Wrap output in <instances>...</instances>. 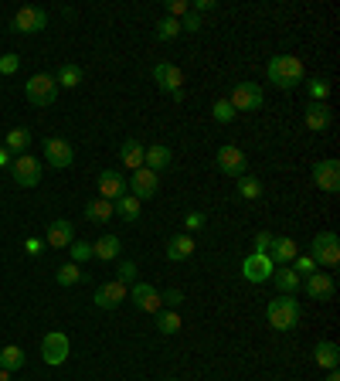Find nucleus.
<instances>
[{"label":"nucleus","instance_id":"5701e85b","mask_svg":"<svg viewBox=\"0 0 340 381\" xmlns=\"http://www.w3.org/2000/svg\"><path fill=\"white\" fill-rule=\"evenodd\" d=\"M313 361L320 364V368H327V371H337L340 347L334 341H320V344H317V351H313Z\"/></svg>","mask_w":340,"mask_h":381},{"label":"nucleus","instance_id":"a211bd4d","mask_svg":"<svg viewBox=\"0 0 340 381\" xmlns=\"http://www.w3.org/2000/svg\"><path fill=\"white\" fill-rule=\"evenodd\" d=\"M75 242V225L68 222V218H55L51 225H48V246L51 248H68Z\"/></svg>","mask_w":340,"mask_h":381},{"label":"nucleus","instance_id":"b1692460","mask_svg":"<svg viewBox=\"0 0 340 381\" xmlns=\"http://www.w3.org/2000/svg\"><path fill=\"white\" fill-rule=\"evenodd\" d=\"M194 255V238L190 235H174L167 242V259L170 262H184Z\"/></svg>","mask_w":340,"mask_h":381},{"label":"nucleus","instance_id":"5fc2aeb1","mask_svg":"<svg viewBox=\"0 0 340 381\" xmlns=\"http://www.w3.org/2000/svg\"><path fill=\"white\" fill-rule=\"evenodd\" d=\"M167 381H177V378H167Z\"/></svg>","mask_w":340,"mask_h":381},{"label":"nucleus","instance_id":"37998d69","mask_svg":"<svg viewBox=\"0 0 340 381\" xmlns=\"http://www.w3.org/2000/svg\"><path fill=\"white\" fill-rule=\"evenodd\" d=\"M18 68H20L18 55H0V75H14Z\"/></svg>","mask_w":340,"mask_h":381},{"label":"nucleus","instance_id":"dca6fc26","mask_svg":"<svg viewBox=\"0 0 340 381\" xmlns=\"http://www.w3.org/2000/svg\"><path fill=\"white\" fill-rule=\"evenodd\" d=\"M41 358H44V364H65V358H68V337L65 334H48L44 341H41Z\"/></svg>","mask_w":340,"mask_h":381},{"label":"nucleus","instance_id":"2f4dec72","mask_svg":"<svg viewBox=\"0 0 340 381\" xmlns=\"http://www.w3.org/2000/svg\"><path fill=\"white\" fill-rule=\"evenodd\" d=\"M28 143H31V133H28L24 126H18V130H11V133H7V143H4V147L20 157V153L28 150Z\"/></svg>","mask_w":340,"mask_h":381},{"label":"nucleus","instance_id":"aec40b11","mask_svg":"<svg viewBox=\"0 0 340 381\" xmlns=\"http://www.w3.org/2000/svg\"><path fill=\"white\" fill-rule=\"evenodd\" d=\"M330 123H334V113H330L327 102H310V106H306V126H310L313 133L330 130Z\"/></svg>","mask_w":340,"mask_h":381},{"label":"nucleus","instance_id":"c756f323","mask_svg":"<svg viewBox=\"0 0 340 381\" xmlns=\"http://www.w3.org/2000/svg\"><path fill=\"white\" fill-rule=\"evenodd\" d=\"M24 361H28V358H24V351H20L18 344H11V347L0 351V368H4V371H20Z\"/></svg>","mask_w":340,"mask_h":381},{"label":"nucleus","instance_id":"39448f33","mask_svg":"<svg viewBox=\"0 0 340 381\" xmlns=\"http://www.w3.org/2000/svg\"><path fill=\"white\" fill-rule=\"evenodd\" d=\"M231 109L235 113H252V109H262V89L255 85V82H238L235 89H231Z\"/></svg>","mask_w":340,"mask_h":381},{"label":"nucleus","instance_id":"ddd939ff","mask_svg":"<svg viewBox=\"0 0 340 381\" xmlns=\"http://www.w3.org/2000/svg\"><path fill=\"white\" fill-rule=\"evenodd\" d=\"M313 184L327 194H337L340 188V164L337 160H320V164H313Z\"/></svg>","mask_w":340,"mask_h":381},{"label":"nucleus","instance_id":"423d86ee","mask_svg":"<svg viewBox=\"0 0 340 381\" xmlns=\"http://www.w3.org/2000/svg\"><path fill=\"white\" fill-rule=\"evenodd\" d=\"M44 160H48L55 171H65V167L75 164V150H72L68 140H61V136H48V140H44Z\"/></svg>","mask_w":340,"mask_h":381},{"label":"nucleus","instance_id":"603ef678","mask_svg":"<svg viewBox=\"0 0 340 381\" xmlns=\"http://www.w3.org/2000/svg\"><path fill=\"white\" fill-rule=\"evenodd\" d=\"M0 381H11V371H4V368H0Z\"/></svg>","mask_w":340,"mask_h":381},{"label":"nucleus","instance_id":"4c0bfd02","mask_svg":"<svg viewBox=\"0 0 340 381\" xmlns=\"http://www.w3.org/2000/svg\"><path fill=\"white\" fill-rule=\"evenodd\" d=\"M211 116H214L218 123H231V119H235V109H231V102H228V99H218V102L211 106Z\"/></svg>","mask_w":340,"mask_h":381},{"label":"nucleus","instance_id":"c85d7f7f","mask_svg":"<svg viewBox=\"0 0 340 381\" xmlns=\"http://www.w3.org/2000/svg\"><path fill=\"white\" fill-rule=\"evenodd\" d=\"M140 205H143V201H136V198H133L130 190H126V194H123L119 201H113L116 214H119L123 222H136V218H140Z\"/></svg>","mask_w":340,"mask_h":381},{"label":"nucleus","instance_id":"9d476101","mask_svg":"<svg viewBox=\"0 0 340 381\" xmlns=\"http://www.w3.org/2000/svg\"><path fill=\"white\" fill-rule=\"evenodd\" d=\"M11 174H14V181H18L20 188H38L41 181V164L35 157H28V153H20L11 160Z\"/></svg>","mask_w":340,"mask_h":381},{"label":"nucleus","instance_id":"a18cd8bd","mask_svg":"<svg viewBox=\"0 0 340 381\" xmlns=\"http://www.w3.org/2000/svg\"><path fill=\"white\" fill-rule=\"evenodd\" d=\"M181 31H190V35L201 31V18H198V14H184V18H181Z\"/></svg>","mask_w":340,"mask_h":381},{"label":"nucleus","instance_id":"de8ad7c7","mask_svg":"<svg viewBox=\"0 0 340 381\" xmlns=\"http://www.w3.org/2000/svg\"><path fill=\"white\" fill-rule=\"evenodd\" d=\"M160 300H164L167 306H181V303H184V293H181V289H167Z\"/></svg>","mask_w":340,"mask_h":381},{"label":"nucleus","instance_id":"58836bf2","mask_svg":"<svg viewBox=\"0 0 340 381\" xmlns=\"http://www.w3.org/2000/svg\"><path fill=\"white\" fill-rule=\"evenodd\" d=\"M68 248H72V262H75V266L78 262H85V259H92V242H78L75 238Z\"/></svg>","mask_w":340,"mask_h":381},{"label":"nucleus","instance_id":"a19ab883","mask_svg":"<svg viewBox=\"0 0 340 381\" xmlns=\"http://www.w3.org/2000/svg\"><path fill=\"white\" fill-rule=\"evenodd\" d=\"M272 242H276V235H272V231H259V235H255V252H259V255H269Z\"/></svg>","mask_w":340,"mask_h":381},{"label":"nucleus","instance_id":"f704fd0d","mask_svg":"<svg viewBox=\"0 0 340 381\" xmlns=\"http://www.w3.org/2000/svg\"><path fill=\"white\" fill-rule=\"evenodd\" d=\"M238 194H242L245 201H255V198L262 194V184H259V177H248V174H242V177H238Z\"/></svg>","mask_w":340,"mask_h":381},{"label":"nucleus","instance_id":"f3484780","mask_svg":"<svg viewBox=\"0 0 340 381\" xmlns=\"http://www.w3.org/2000/svg\"><path fill=\"white\" fill-rule=\"evenodd\" d=\"M126 194V177L119 171H102L99 174V198L106 201H119Z\"/></svg>","mask_w":340,"mask_h":381},{"label":"nucleus","instance_id":"473e14b6","mask_svg":"<svg viewBox=\"0 0 340 381\" xmlns=\"http://www.w3.org/2000/svg\"><path fill=\"white\" fill-rule=\"evenodd\" d=\"M181 327H184V320H181V313H174V310H167V313H157V330H160V334H177V330H181Z\"/></svg>","mask_w":340,"mask_h":381},{"label":"nucleus","instance_id":"0eeeda50","mask_svg":"<svg viewBox=\"0 0 340 381\" xmlns=\"http://www.w3.org/2000/svg\"><path fill=\"white\" fill-rule=\"evenodd\" d=\"M126 190H130L136 201H150V198H157V190H160V177L153 171H147V167H140V171H133Z\"/></svg>","mask_w":340,"mask_h":381},{"label":"nucleus","instance_id":"7c9ffc66","mask_svg":"<svg viewBox=\"0 0 340 381\" xmlns=\"http://www.w3.org/2000/svg\"><path fill=\"white\" fill-rule=\"evenodd\" d=\"M55 82L58 85H65V89H75V85H82V68H78L75 61H65V65L58 68Z\"/></svg>","mask_w":340,"mask_h":381},{"label":"nucleus","instance_id":"bb28decb","mask_svg":"<svg viewBox=\"0 0 340 381\" xmlns=\"http://www.w3.org/2000/svg\"><path fill=\"white\" fill-rule=\"evenodd\" d=\"M269 259L279 262V266H289V262L296 259V242H293V238H276L272 248H269Z\"/></svg>","mask_w":340,"mask_h":381},{"label":"nucleus","instance_id":"ea45409f","mask_svg":"<svg viewBox=\"0 0 340 381\" xmlns=\"http://www.w3.org/2000/svg\"><path fill=\"white\" fill-rule=\"evenodd\" d=\"M289 269H293V272H300V276H310V272H317V262H313L310 255H296V259L289 262Z\"/></svg>","mask_w":340,"mask_h":381},{"label":"nucleus","instance_id":"49530a36","mask_svg":"<svg viewBox=\"0 0 340 381\" xmlns=\"http://www.w3.org/2000/svg\"><path fill=\"white\" fill-rule=\"evenodd\" d=\"M184 225H188V229H190V231L205 229V214H201V211H190L188 218H184Z\"/></svg>","mask_w":340,"mask_h":381},{"label":"nucleus","instance_id":"7ed1b4c3","mask_svg":"<svg viewBox=\"0 0 340 381\" xmlns=\"http://www.w3.org/2000/svg\"><path fill=\"white\" fill-rule=\"evenodd\" d=\"M24 95H28V102H31V106L48 109V106H51V102L58 99L55 75H31L28 82H24Z\"/></svg>","mask_w":340,"mask_h":381},{"label":"nucleus","instance_id":"cd10ccee","mask_svg":"<svg viewBox=\"0 0 340 381\" xmlns=\"http://www.w3.org/2000/svg\"><path fill=\"white\" fill-rule=\"evenodd\" d=\"M113 214H116L113 201H106V198H95V201H89V205H85V218H89V222H95V225L109 222Z\"/></svg>","mask_w":340,"mask_h":381},{"label":"nucleus","instance_id":"f8f14e48","mask_svg":"<svg viewBox=\"0 0 340 381\" xmlns=\"http://www.w3.org/2000/svg\"><path fill=\"white\" fill-rule=\"evenodd\" d=\"M272 272H276V262L269 255H259V252H252L242 262V276L248 283H265V279H272Z\"/></svg>","mask_w":340,"mask_h":381},{"label":"nucleus","instance_id":"864d4df0","mask_svg":"<svg viewBox=\"0 0 340 381\" xmlns=\"http://www.w3.org/2000/svg\"><path fill=\"white\" fill-rule=\"evenodd\" d=\"M327 381H340V375H337V371H330V378H327Z\"/></svg>","mask_w":340,"mask_h":381},{"label":"nucleus","instance_id":"c03bdc74","mask_svg":"<svg viewBox=\"0 0 340 381\" xmlns=\"http://www.w3.org/2000/svg\"><path fill=\"white\" fill-rule=\"evenodd\" d=\"M119 283H136V262H119Z\"/></svg>","mask_w":340,"mask_h":381},{"label":"nucleus","instance_id":"6e6552de","mask_svg":"<svg viewBox=\"0 0 340 381\" xmlns=\"http://www.w3.org/2000/svg\"><path fill=\"white\" fill-rule=\"evenodd\" d=\"M41 28H48V11H41V7H20L11 20V31H18V35H35Z\"/></svg>","mask_w":340,"mask_h":381},{"label":"nucleus","instance_id":"72a5a7b5","mask_svg":"<svg viewBox=\"0 0 340 381\" xmlns=\"http://www.w3.org/2000/svg\"><path fill=\"white\" fill-rule=\"evenodd\" d=\"M55 279H58L61 286H75V283H82V279H85V272H82L75 262H65V266L55 272Z\"/></svg>","mask_w":340,"mask_h":381},{"label":"nucleus","instance_id":"412c9836","mask_svg":"<svg viewBox=\"0 0 340 381\" xmlns=\"http://www.w3.org/2000/svg\"><path fill=\"white\" fill-rule=\"evenodd\" d=\"M170 147H164V143H153V147H147V153H143V167L153 174H160V171H167L170 167Z\"/></svg>","mask_w":340,"mask_h":381},{"label":"nucleus","instance_id":"e433bc0d","mask_svg":"<svg viewBox=\"0 0 340 381\" xmlns=\"http://www.w3.org/2000/svg\"><path fill=\"white\" fill-rule=\"evenodd\" d=\"M306 92H310V102H323L330 95V82L327 78H310L306 82Z\"/></svg>","mask_w":340,"mask_h":381},{"label":"nucleus","instance_id":"3c124183","mask_svg":"<svg viewBox=\"0 0 340 381\" xmlns=\"http://www.w3.org/2000/svg\"><path fill=\"white\" fill-rule=\"evenodd\" d=\"M11 160H14L11 150H7V147H0V167H11Z\"/></svg>","mask_w":340,"mask_h":381},{"label":"nucleus","instance_id":"09e8293b","mask_svg":"<svg viewBox=\"0 0 340 381\" xmlns=\"http://www.w3.org/2000/svg\"><path fill=\"white\" fill-rule=\"evenodd\" d=\"M24 248H28V255H38L41 248H44V242H41V238H28V242H24Z\"/></svg>","mask_w":340,"mask_h":381},{"label":"nucleus","instance_id":"6ab92c4d","mask_svg":"<svg viewBox=\"0 0 340 381\" xmlns=\"http://www.w3.org/2000/svg\"><path fill=\"white\" fill-rule=\"evenodd\" d=\"M303 286H306V293H310L313 300H330V296H334V289H337V283H334V276H330V272H310Z\"/></svg>","mask_w":340,"mask_h":381},{"label":"nucleus","instance_id":"c9c22d12","mask_svg":"<svg viewBox=\"0 0 340 381\" xmlns=\"http://www.w3.org/2000/svg\"><path fill=\"white\" fill-rule=\"evenodd\" d=\"M177 35H181V20H174V18L157 20V41H174Z\"/></svg>","mask_w":340,"mask_h":381},{"label":"nucleus","instance_id":"393cba45","mask_svg":"<svg viewBox=\"0 0 340 381\" xmlns=\"http://www.w3.org/2000/svg\"><path fill=\"white\" fill-rule=\"evenodd\" d=\"M123 252V242L116 238V235H102L99 242H92V259H102V262H109Z\"/></svg>","mask_w":340,"mask_h":381},{"label":"nucleus","instance_id":"a878e982","mask_svg":"<svg viewBox=\"0 0 340 381\" xmlns=\"http://www.w3.org/2000/svg\"><path fill=\"white\" fill-rule=\"evenodd\" d=\"M143 153H147V147H143V143H140V140H126V143H123V147H119V157H123V164H126V167H133V171H140V167H143Z\"/></svg>","mask_w":340,"mask_h":381},{"label":"nucleus","instance_id":"4be33fe9","mask_svg":"<svg viewBox=\"0 0 340 381\" xmlns=\"http://www.w3.org/2000/svg\"><path fill=\"white\" fill-rule=\"evenodd\" d=\"M272 283H276V289H279L283 296H296V289L303 286V279H300V272H293L289 266H283V269L272 272Z\"/></svg>","mask_w":340,"mask_h":381},{"label":"nucleus","instance_id":"f03ea898","mask_svg":"<svg viewBox=\"0 0 340 381\" xmlns=\"http://www.w3.org/2000/svg\"><path fill=\"white\" fill-rule=\"evenodd\" d=\"M265 317H269V327H276V330H293V327L300 324V303L293 296H283L279 293L276 300H269Z\"/></svg>","mask_w":340,"mask_h":381},{"label":"nucleus","instance_id":"4468645a","mask_svg":"<svg viewBox=\"0 0 340 381\" xmlns=\"http://www.w3.org/2000/svg\"><path fill=\"white\" fill-rule=\"evenodd\" d=\"M130 300L136 303V310H143V313H160V306H164L157 286H150V283H133Z\"/></svg>","mask_w":340,"mask_h":381},{"label":"nucleus","instance_id":"8fccbe9b","mask_svg":"<svg viewBox=\"0 0 340 381\" xmlns=\"http://www.w3.org/2000/svg\"><path fill=\"white\" fill-rule=\"evenodd\" d=\"M214 7H218L214 0H198V4H194V11H214Z\"/></svg>","mask_w":340,"mask_h":381},{"label":"nucleus","instance_id":"2eb2a0df","mask_svg":"<svg viewBox=\"0 0 340 381\" xmlns=\"http://www.w3.org/2000/svg\"><path fill=\"white\" fill-rule=\"evenodd\" d=\"M126 300V286L119 283V279H113V283H102L99 289H95L92 303L99 306V310H116V306Z\"/></svg>","mask_w":340,"mask_h":381},{"label":"nucleus","instance_id":"9b49d317","mask_svg":"<svg viewBox=\"0 0 340 381\" xmlns=\"http://www.w3.org/2000/svg\"><path fill=\"white\" fill-rule=\"evenodd\" d=\"M153 82H157V89H164V92H184V72L177 68V65H170V61H157V68H153Z\"/></svg>","mask_w":340,"mask_h":381},{"label":"nucleus","instance_id":"20e7f679","mask_svg":"<svg viewBox=\"0 0 340 381\" xmlns=\"http://www.w3.org/2000/svg\"><path fill=\"white\" fill-rule=\"evenodd\" d=\"M310 259H313L317 266H327V269L340 266V238L334 231H320V235L313 238V246H310Z\"/></svg>","mask_w":340,"mask_h":381},{"label":"nucleus","instance_id":"1a4fd4ad","mask_svg":"<svg viewBox=\"0 0 340 381\" xmlns=\"http://www.w3.org/2000/svg\"><path fill=\"white\" fill-rule=\"evenodd\" d=\"M214 164H218V171L228 174V177H242L248 167L245 153L238 150L235 143H225V147H218V157H214Z\"/></svg>","mask_w":340,"mask_h":381},{"label":"nucleus","instance_id":"79ce46f5","mask_svg":"<svg viewBox=\"0 0 340 381\" xmlns=\"http://www.w3.org/2000/svg\"><path fill=\"white\" fill-rule=\"evenodd\" d=\"M167 14L174 20H181L184 14H190V4H188V0H170V4H167Z\"/></svg>","mask_w":340,"mask_h":381},{"label":"nucleus","instance_id":"f257e3e1","mask_svg":"<svg viewBox=\"0 0 340 381\" xmlns=\"http://www.w3.org/2000/svg\"><path fill=\"white\" fill-rule=\"evenodd\" d=\"M269 82L279 85V89H296L303 82V61L296 55L269 58Z\"/></svg>","mask_w":340,"mask_h":381}]
</instances>
